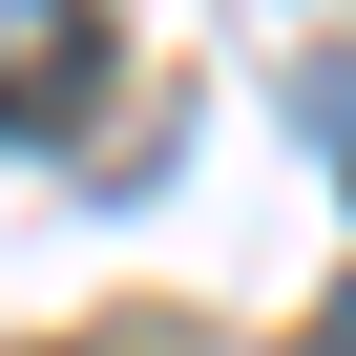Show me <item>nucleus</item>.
Masks as SVG:
<instances>
[{
	"instance_id": "obj_1",
	"label": "nucleus",
	"mask_w": 356,
	"mask_h": 356,
	"mask_svg": "<svg viewBox=\"0 0 356 356\" xmlns=\"http://www.w3.org/2000/svg\"><path fill=\"white\" fill-rule=\"evenodd\" d=\"M84 84H105L84 0H0V126H84Z\"/></svg>"
},
{
	"instance_id": "obj_2",
	"label": "nucleus",
	"mask_w": 356,
	"mask_h": 356,
	"mask_svg": "<svg viewBox=\"0 0 356 356\" xmlns=\"http://www.w3.org/2000/svg\"><path fill=\"white\" fill-rule=\"evenodd\" d=\"M335 356H356V314H335Z\"/></svg>"
}]
</instances>
